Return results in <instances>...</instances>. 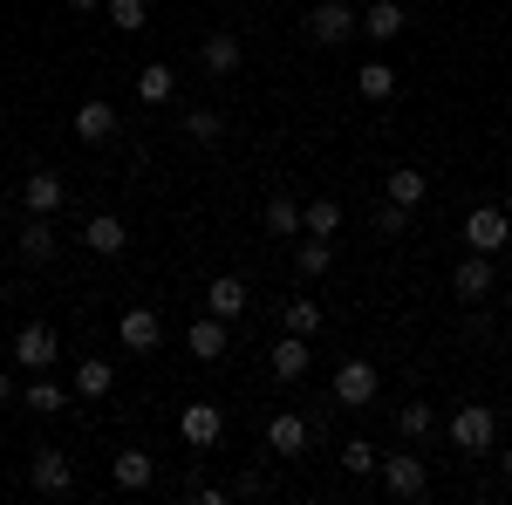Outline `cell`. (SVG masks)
I'll use <instances>...</instances> for the list:
<instances>
[{
    "label": "cell",
    "instance_id": "16",
    "mask_svg": "<svg viewBox=\"0 0 512 505\" xmlns=\"http://www.w3.org/2000/svg\"><path fill=\"white\" fill-rule=\"evenodd\" d=\"M76 137H82V144H110V137H117V103L89 96V103L76 110Z\"/></svg>",
    "mask_w": 512,
    "mask_h": 505
},
{
    "label": "cell",
    "instance_id": "20",
    "mask_svg": "<svg viewBox=\"0 0 512 505\" xmlns=\"http://www.w3.org/2000/svg\"><path fill=\"white\" fill-rule=\"evenodd\" d=\"M239 55H246V48H239V35H226V28H219V35H205V48H198L205 76H239Z\"/></svg>",
    "mask_w": 512,
    "mask_h": 505
},
{
    "label": "cell",
    "instance_id": "1",
    "mask_svg": "<svg viewBox=\"0 0 512 505\" xmlns=\"http://www.w3.org/2000/svg\"><path fill=\"white\" fill-rule=\"evenodd\" d=\"M444 430H451V444H458L465 458H485V451L499 444V410H492V403H458Z\"/></svg>",
    "mask_w": 512,
    "mask_h": 505
},
{
    "label": "cell",
    "instance_id": "17",
    "mask_svg": "<svg viewBox=\"0 0 512 505\" xmlns=\"http://www.w3.org/2000/svg\"><path fill=\"white\" fill-rule=\"evenodd\" d=\"M185 349H192L198 362H219V355L233 349V335H226V321H219V314H205V321L185 328Z\"/></svg>",
    "mask_w": 512,
    "mask_h": 505
},
{
    "label": "cell",
    "instance_id": "40",
    "mask_svg": "<svg viewBox=\"0 0 512 505\" xmlns=\"http://www.w3.org/2000/svg\"><path fill=\"white\" fill-rule=\"evenodd\" d=\"M0 499H7V492H0Z\"/></svg>",
    "mask_w": 512,
    "mask_h": 505
},
{
    "label": "cell",
    "instance_id": "6",
    "mask_svg": "<svg viewBox=\"0 0 512 505\" xmlns=\"http://www.w3.org/2000/svg\"><path fill=\"white\" fill-rule=\"evenodd\" d=\"M376 478H383V492H396V499H424V492H431V471H424V458H410V451L383 458Z\"/></svg>",
    "mask_w": 512,
    "mask_h": 505
},
{
    "label": "cell",
    "instance_id": "31",
    "mask_svg": "<svg viewBox=\"0 0 512 505\" xmlns=\"http://www.w3.org/2000/svg\"><path fill=\"white\" fill-rule=\"evenodd\" d=\"M301 233H315V239H335V233H342V205H335V198H315V205L301 212Z\"/></svg>",
    "mask_w": 512,
    "mask_h": 505
},
{
    "label": "cell",
    "instance_id": "32",
    "mask_svg": "<svg viewBox=\"0 0 512 505\" xmlns=\"http://www.w3.org/2000/svg\"><path fill=\"white\" fill-rule=\"evenodd\" d=\"M431 430H437L431 403H396V437H410V444H417V437H431Z\"/></svg>",
    "mask_w": 512,
    "mask_h": 505
},
{
    "label": "cell",
    "instance_id": "12",
    "mask_svg": "<svg viewBox=\"0 0 512 505\" xmlns=\"http://www.w3.org/2000/svg\"><path fill=\"white\" fill-rule=\"evenodd\" d=\"M21 205L41 212V219H55V212L69 205V185H62L55 171H28V178H21Z\"/></svg>",
    "mask_w": 512,
    "mask_h": 505
},
{
    "label": "cell",
    "instance_id": "25",
    "mask_svg": "<svg viewBox=\"0 0 512 505\" xmlns=\"http://www.w3.org/2000/svg\"><path fill=\"white\" fill-rule=\"evenodd\" d=\"M301 212H308V205H294V192H274L260 219H267V233H274V239H301Z\"/></svg>",
    "mask_w": 512,
    "mask_h": 505
},
{
    "label": "cell",
    "instance_id": "8",
    "mask_svg": "<svg viewBox=\"0 0 512 505\" xmlns=\"http://www.w3.org/2000/svg\"><path fill=\"white\" fill-rule=\"evenodd\" d=\"M465 246H472V253H506L512 246V219L499 212V205H478L472 219H465Z\"/></svg>",
    "mask_w": 512,
    "mask_h": 505
},
{
    "label": "cell",
    "instance_id": "23",
    "mask_svg": "<svg viewBox=\"0 0 512 505\" xmlns=\"http://www.w3.org/2000/svg\"><path fill=\"white\" fill-rule=\"evenodd\" d=\"M171 96H178V69L144 62V69H137V103H151V110H158V103H171Z\"/></svg>",
    "mask_w": 512,
    "mask_h": 505
},
{
    "label": "cell",
    "instance_id": "27",
    "mask_svg": "<svg viewBox=\"0 0 512 505\" xmlns=\"http://www.w3.org/2000/svg\"><path fill=\"white\" fill-rule=\"evenodd\" d=\"M328 267H335V246L315 239V233H301V246H294V273H301V280H321Z\"/></svg>",
    "mask_w": 512,
    "mask_h": 505
},
{
    "label": "cell",
    "instance_id": "28",
    "mask_svg": "<svg viewBox=\"0 0 512 505\" xmlns=\"http://www.w3.org/2000/svg\"><path fill=\"white\" fill-rule=\"evenodd\" d=\"M355 89H362L369 103H390L396 96V69L390 62H362V69H355Z\"/></svg>",
    "mask_w": 512,
    "mask_h": 505
},
{
    "label": "cell",
    "instance_id": "24",
    "mask_svg": "<svg viewBox=\"0 0 512 505\" xmlns=\"http://www.w3.org/2000/svg\"><path fill=\"white\" fill-rule=\"evenodd\" d=\"M14 246H21V260H35V267H48L62 239H55V226H48V219H41V212H35V219L21 226V239H14Z\"/></svg>",
    "mask_w": 512,
    "mask_h": 505
},
{
    "label": "cell",
    "instance_id": "18",
    "mask_svg": "<svg viewBox=\"0 0 512 505\" xmlns=\"http://www.w3.org/2000/svg\"><path fill=\"white\" fill-rule=\"evenodd\" d=\"M205 314H219V321H239V314H246V280H239V273H219V280L205 287Z\"/></svg>",
    "mask_w": 512,
    "mask_h": 505
},
{
    "label": "cell",
    "instance_id": "7",
    "mask_svg": "<svg viewBox=\"0 0 512 505\" xmlns=\"http://www.w3.org/2000/svg\"><path fill=\"white\" fill-rule=\"evenodd\" d=\"M178 437H185L192 451H212V444L226 437V410H219V403H185V410H178Z\"/></svg>",
    "mask_w": 512,
    "mask_h": 505
},
{
    "label": "cell",
    "instance_id": "4",
    "mask_svg": "<svg viewBox=\"0 0 512 505\" xmlns=\"http://www.w3.org/2000/svg\"><path fill=\"white\" fill-rule=\"evenodd\" d=\"M335 403H349V410H369L376 403V389H383V376H376V362H362V355H349L342 369H335Z\"/></svg>",
    "mask_w": 512,
    "mask_h": 505
},
{
    "label": "cell",
    "instance_id": "34",
    "mask_svg": "<svg viewBox=\"0 0 512 505\" xmlns=\"http://www.w3.org/2000/svg\"><path fill=\"white\" fill-rule=\"evenodd\" d=\"M185 137H192V144H219V137H226L219 110H185Z\"/></svg>",
    "mask_w": 512,
    "mask_h": 505
},
{
    "label": "cell",
    "instance_id": "19",
    "mask_svg": "<svg viewBox=\"0 0 512 505\" xmlns=\"http://www.w3.org/2000/svg\"><path fill=\"white\" fill-rule=\"evenodd\" d=\"M403 28H410V21H403V7H396V0H369V7H362V35H369V41H383V48H390Z\"/></svg>",
    "mask_w": 512,
    "mask_h": 505
},
{
    "label": "cell",
    "instance_id": "5",
    "mask_svg": "<svg viewBox=\"0 0 512 505\" xmlns=\"http://www.w3.org/2000/svg\"><path fill=\"white\" fill-rule=\"evenodd\" d=\"M355 28H362V14H349V0H315V7H308V35H315L321 48H342Z\"/></svg>",
    "mask_w": 512,
    "mask_h": 505
},
{
    "label": "cell",
    "instance_id": "37",
    "mask_svg": "<svg viewBox=\"0 0 512 505\" xmlns=\"http://www.w3.org/2000/svg\"><path fill=\"white\" fill-rule=\"evenodd\" d=\"M69 7H76V14H96V7H103V0H69Z\"/></svg>",
    "mask_w": 512,
    "mask_h": 505
},
{
    "label": "cell",
    "instance_id": "10",
    "mask_svg": "<svg viewBox=\"0 0 512 505\" xmlns=\"http://www.w3.org/2000/svg\"><path fill=\"white\" fill-rule=\"evenodd\" d=\"M499 287V273H492V253H465L458 267H451V294L458 301H485Z\"/></svg>",
    "mask_w": 512,
    "mask_h": 505
},
{
    "label": "cell",
    "instance_id": "14",
    "mask_svg": "<svg viewBox=\"0 0 512 505\" xmlns=\"http://www.w3.org/2000/svg\"><path fill=\"white\" fill-rule=\"evenodd\" d=\"M308 362H315L308 335H280L274 349H267V369H274V383H301V376H308Z\"/></svg>",
    "mask_w": 512,
    "mask_h": 505
},
{
    "label": "cell",
    "instance_id": "11",
    "mask_svg": "<svg viewBox=\"0 0 512 505\" xmlns=\"http://www.w3.org/2000/svg\"><path fill=\"white\" fill-rule=\"evenodd\" d=\"M110 485H117V492H151V485H158V458L137 451V444L117 451V458H110Z\"/></svg>",
    "mask_w": 512,
    "mask_h": 505
},
{
    "label": "cell",
    "instance_id": "39",
    "mask_svg": "<svg viewBox=\"0 0 512 505\" xmlns=\"http://www.w3.org/2000/svg\"><path fill=\"white\" fill-rule=\"evenodd\" d=\"M506 308H512V287H506Z\"/></svg>",
    "mask_w": 512,
    "mask_h": 505
},
{
    "label": "cell",
    "instance_id": "29",
    "mask_svg": "<svg viewBox=\"0 0 512 505\" xmlns=\"http://www.w3.org/2000/svg\"><path fill=\"white\" fill-rule=\"evenodd\" d=\"M280 328H287V335H308V342H315V335H321V308L308 301V294H294V301L280 308Z\"/></svg>",
    "mask_w": 512,
    "mask_h": 505
},
{
    "label": "cell",
    "instance_id": "22",
    "mask_svg": "<svg viewBox=\"0 0 512 505\" xmlns=\"http://www.w3.org/2000/svg\"><path fill=\"white\" fill-rule=\"evenodd\" d=\"M383 192H390V205H410V212H417V205H424V192H431V178H424L417 164H396L390 178H383Z\"/></svg>",
    "mask_w": 512,
    "mask_h": 505
},
{
    "label": "cell",
    "instance_id": "36",
    "mask_svg": "<svg viewBox=\"0 0 512 505\" xmlns=\"http://www.w3.org/2000/svg\"><path fill=\"white\" fill-rule=\"evenodd\" d=\"M14 396H21V389H14V376L0 369V403H14Z\"/></svg>",
    "mask_w": 512,
    "mask_h": 505
},
{
    "label": "cell",
    "instance_id": "35",
    "mask_svg": "<svg viewBox=\"0 0 512 505\" xmlns=\"http://www.w3.org/2000/svg\"><path fill=\"white\" fill-rule=\"evenodd\" d=\"M376 233L403 239V233H410V205H383V212H376Z\"/></svg>",
    "mask_w": 512,
    "mask_h": 505
},
{
    "label": "cell",
    "instance_id": "30",
    "mask_svg": "<svg viewBox=\"0 0 512 505\" xmlns=\"http://www.w3.org/2000/svg\"><path fill=\"white\" fill-rule=\"evenodd\" d=\"M103 14H110L117 35H144V28H151V7H144V0H103Z\"/></svg>",
    "mask_w": 512,
    "mask_h": 505
},
{
    "label": "cell",
    "instance_id": "26",
    "mask_svg": "<svg viewBox=\"0 0 512 505\" xmlns=\"http://www.w3.org/2000/svg\"><path fill=\"white\" fill-rule=\"evenodd\" d=\"M21 403H28L35 417H62V410H69L76 396H69V389H62V383H48V376H35V383L21 389Z\"/></svg>",
    "mask_w": 512,
    "mask_h": 505
},
{
    "label": "cell",
    "instance_id": "2",
    "mask_svg": "<svg viewBox=\"0 0 512 505\" xmlns=\"http://www.w3.org/2000/svg\"><path fill=\"white\" fill-rule=\"evenodd\" d=\"M28 485H35L41 499H69L76 492V458L55 451V444H41L35 458H28Z\"/></svg>",
    "mask_w": 512,
    "mask_h": 505
},
{
    "label": "cell",
    "instance_id": "3",
    "mask_svg": "<svg viewBox=\"0 0 512 505\" xmlns=\"http://www.w3.org/2000/svg\"><path fill=\"white\" fill-rule=\"evenodd\" d=\"M55 362H62V342H55V328H48V321H28V328L14 335V369L41 376V369H55Z\"/></svg>",
    "mask_w": 512,
    "mask_h": 505
},
{
    "label": "cell",
    "instance_id": "15",
    "mask_svg": "<svg viewBox=\"0 0 512 505\" xmlns=\"http://www.w3.org/2000/svg\"><path fill=\"white\" fill-rule=\"evenodd\" d=\"M117 342H123L130 355H151V349L164 342V321H158L151 308H123V321H117Z\"/></svg>",
    "mask_w": 512,
    "mask_h": 505
},
{
    "label": "cell",
    "instance_id": "21",
    "mask_svg": "<svg viewBox=\"0 0 512 505\" xmlns=\"http://www.w3.org/2000/svg\"><path fill=\"white\" fill-rule=\"evenodd\" d=\"M110 389H117V369H110L103 355H82V362H76V396H82V403H103Z\"/></svg>",
    "mask_w": 512,
    "mask_h": 505
},
{
    "label": "cell",
    "instance_id": "9",
    "mask_svg": "<svg viewBox=\"0 0 512 505\" xmlns=\"http://www.w3.org/2000/svg\"><path fill=\"white\" fill-rule=\"evenodd\" d=\"M308 444H315V424H308V417H294V410H274V417H267V451H274V458H301Z\"/></svg>",
    "mask_w": 512,
    "mask_h": 505
},
{
    "label": "cell",
    "instance_id": "33",
    "mask_svg": "<svg viewBox=\"0 0 512 505\" xmlns=\"http://www.w3.org/2000/svg\"><path fill=\"white\" fill-rule=\"evenodd\" d=\"M376 465H383V451H376L369 437H349V444H342V471H349V478H376Z\"/></svg>",
    "mask_w": 512,
    "mask_h": 505
},
{
    "label": "cell",
    "instance_id": "38",
    "mask_svg": "<svg viewBox=\"0 0 512 505\" xmlns=\"http://www.w3.org/2000/svg\"><path fill=\"white\" fill-rule=\"evenodd\" d=\"M499 471H506V478H512V444H506V458H499Z\"/></svg>",
    "mask_w": 512,
    "mask_h": 505
},
{
    "label": "cell",
    "instance_id": "13",
    "mask_svg": "<svg viewBox=\"0 0 512 505\" xmlns=\"http://www.w3.org/2000/svg\"><path fill=\"white\" fill-rule=\"evenodd\" d=\"M82 246L103 253V260H123V253H130V226H123L117 212H96V219L82 226Z\"/></svg>",
    "mask_w": 512,
    "mask_h": 505
}]
</instances>
